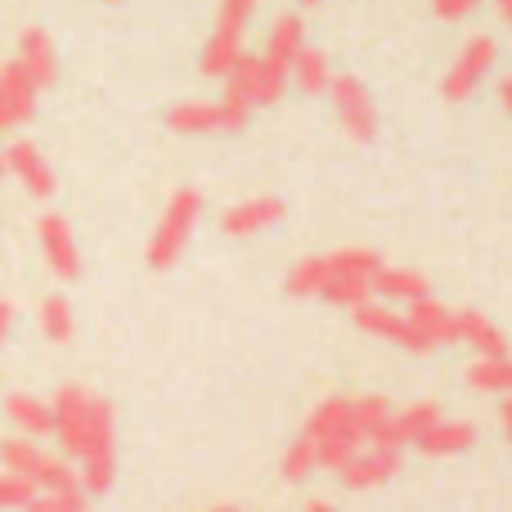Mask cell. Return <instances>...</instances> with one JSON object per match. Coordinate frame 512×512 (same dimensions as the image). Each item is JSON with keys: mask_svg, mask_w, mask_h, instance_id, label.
<instances>
[{"mask_svg": "<svg viewBox=\"0 0 512 512\" xmlns=\"http://www.w3.org/2000/svg\"><path fill=\"white\" fill-rule=\"evenodd\" d=\"M54 441L77 463V481L86 495H108L117 472V423L113 405L86 387H59L50 400Z\"/></svg>", "mask_w": 512, "mask_h": 512, "instance_id": "cell-1", "label": "cell"}, {"mask_svg": "<svg viewBox=\"0 0 512 512\" xmlns=\"http://www.w3.org/2000/svg\"><path fill=\"white\" fill-rule=\"evenodd\" d=\"M310 432H315V445H319V468L337 472L355 450H364V427H360V414H355V400L351 396H328L319 400V409L310 414Z\"/></svg>", "mask_w": 512, "mask_h": 512, "instance_id": "cell-2", "label": "cell"}, {"mask_svg": "<svg viewBox=\"0 0 512 512\" xmlns=\"http://www.w3.org/2000/svg\"><path fill=\"white\" fill-rule=\"evenodd\" d=\"M225 99L243 108H261V104H274L288 86V63L270 59V54H239L225 72Z\"/></svg>", "mask_w": 512, "mask_h": 512, "instance_id": "cell-3", "label": "cell"}, {"mask_svg": "<svg viewBox=\"0 0 512 512\" xmlns=\"http://www.w3.org/2000/svg\"><path fill=\"white\" fill-rule=\"evenodd\" d=\"M198 216H203V194H198V189H176L167 212H162V221H158V230H153V239H149L153 270H171V265L180 261L189 234L198 230Z\"/></svg>", "mask_w": 512, "mask_h": 512, "instance_id": "cell-4", "label": "cell"}, {"mask_svg": "<svg viewBox=\"0 0 512 512\" xmlns=\"http://www.w3.org/2000/svg\"><path fill=\"white\" fill-rule=\"evenodd\" d=\"M0 463H5L9 472H18V477H27L36 490L81 486L77 468H72L68 459H59V454L41 450V445H36V436H9V441H0Z\"/></svg>", "mask_w": 512, "mask_h": 512, "instance_id": "cell-5", "label": "cell"}, {"mask_svg": "<svg viewBox=\"0 0 512 512\" xmlns=\"http://www.w3.org/2000/svg\"><path fill=\"white\" fill-rule=\"evenodd\" d=\"M351 315H355V328H360V333H369V337H387V342L405 346V351H414V355H432L436 351V342L414 324V319L400 315V310H391V306H378L373 297L360 301Z\"/></svg>", "mask_w": 512, "mask_h": 512, "instance_id": "cell-6", "label": "cell"}, {"mask_svg": "<svg viewBox=\"0 0 512 512\" xmlns=\"http://www.w3.org/2000/svg\"><path fill=\"white\" fill-rule=\"evenodd\" d=\"M256 0H221V18H216V32L203 50V72L207 77H225L230 63L243 54V27H248Z\"/></svg>", "mask_w": 512, "mask_h": 512, "instance_id": "cell-7", "label": "cell"}, {"mask_svg": "<svg viewBox=\"0 0 512 512\" xmlns=\"http://www.w3.org/2000/svg\"><path fill=\"white\" fill-rule=\"evenodd\" d=\"M252 108L234 104V99H221V104H207V99H189V104H176L167 113V126L176 135H216V131H243L248 126Z\"/></svg>", "mask_w": 512, "mask_h": 512, "instance_id": "cell-8", "label": "cell"}, {"mask_svg": "<svg viewBox=\"0 0 512 512\" xmlns=\"http://www.w3.org/2000/svg\"><path fill=\"white\" fill-rule=\"evenodd\" d=\"M328 99H333L337 108V122H342V131L351 135V140L369 144L373 135H378V108H373L369 90L360 86L355 77H328Z\"/></svg>", "mask_w": 512, "mask_h": 512, "instance_id": "cell-9", "label": "cell"}, {"mask_svg": "<svg viewBox=\"0 0 512 512\" xmlns=\"http://www.w3.org/2000/svg\"><path fill=\"white\" fill-rule=\"evenodd\" d=\"M495 59H499V45L490 41V36H472V41L459 50V59L450 63V72H445L441 95L445 99H468L472 90L486 81V72L495 68Z\"/></svg>", "mask_w": 512, "mask_h": 512, "instance_id": "cell-10", "label": "cell"}, {"mask_svg": "<svg viewBox=\"0 0 512 512\" xmlns=\"http://www.w3.org/2000/svg\"><path fill=\"white\" fill-rule=\"evenodd\" d=\"M400 454H405V450L364 445V450H355L351 459L337 468V477H342L346 490H378V486H387V481L400 472Z\"/></svg>", "mask_w": 512, "mask_h": 512, "instance_id": "cell-11", "label": "cell"}, {"mask_svg": "<svg viewBox=\"0 0 512 512\" xmlns=\"http://www.w3.org/2000/svg\"><path fill=\"white\" fill-rule=\"evenodd\" d=\"M36 81L18 68V59L0 63V131H18L23 122H32L36 113Z\"/></svg>", "mask_w": 512, "mask_h": 512, "instance_id": "cell-12", "label": "cell"}, {"mask_svg": "<svg viewBox=\"0 0 512 512\" xmlns=\"http://www.w3.org/2000/svg\"><path fill=\"white\" fill-rule=\"evenodd\" d=\"M36 239H41V256L59 279H77L81 274V252H77V239H72L68 221L63 216H41L36 221Z\"/></svg>", "mask_w": 512, "mask_h": 512, "instance_id": "cell-13", "label": "cell"}, {"mask_svg": "<svg viewBox=\"0 0 512 512\" xmlns=\"http://www.w3.org/2000/svg\"><path fill=\"white\" fill-rule=\"evenodd\" d=\"M5 167H9V176H18V185L27 189L32 198H50L54 194V167L45 162V153L36 149L32 140H14L5 149Z\"/></svg>", "mask_w": 512, "mask_h": 512, "instance_id": "cell-14", "label": "cell"}, {"mask_svg": "<svg viewBox=\"0 0 512 512\" xmlns=\"http://www.w3.org/2000/svg\"><path fill=\"white\" fill-rule=\"evenodd\" d=\"M14 59H18V68L36 81V90H50L54 81H59V54H54L50 32H41V27H27V32L18 36Z\"/></svg>", "mask_w": 512, "mask_h": 512, "instance_id": "cell-15", "label": "cell"}, {"mask_svg": "<svg viewBox=\"0 0 512 512\" xmlns=\"http://www.w3.org/2000/svg\"><path fill=\"white\" fill-rule=\"evenodd\" d=\"M274 221H283V203L279 198H248V203H234L221 212V230L230 239H248V234L270 230Z\"/></svg>", "mask_w": 512, "mask_h": 512, "instance_id": "cell-16", "label": "cell"}, {"mask_svg": "<svg viewBox=\"0 0 512 512\" xmlns=\"http://www.w3.org/2000/svg\"><path fill=\"white\" fill-rule=\"evenodd\" d=\"M405 315L414 319V324L423 328V333L432 337L436 346H454V342H459V315H454V310L445 306V301H436L432 292H423V297L409 301Z\"/></svg>", "mask_w": 512, "mask_h": 512, "instance_id": "cell-17", "label": "cell"}, {"mask_svg": "<svg viewBox=\"0 0 512 512\" xmlns=\"http://www.w3.org/2000/svg\"><path fill=\"white\" fill-rule=\"evenodd\" d=\"M477 445V427L472 423H454V418H436L423 436H414V450L432 454V459H445V454H463Z\"/></svg>", "mask_w": 512, "mask_h": 512, "instance_id": "cell-18", "label": "cell"}, {"mask_svg": "<svg viewBox=\"0 0 512 512\" xmlns=\"http://www.w3.org/2000/svg\"><path fill=\"white\" fill-rule=\"evenodd\" d=\"M5 418L18 427L23 436H50L54 432V414H50V400H36L27 391H14L5 400Z\"/></svg>", "mask_w": 512, "mask_h": 512, "instance_id": "cell-19", "label": "cell"}, {"mask_svg": "<svg viewBox=\"0 0 512 512\" xmlns=\"http://www.w3.org/2000/svg\"><path fill=\"white\" fill-rule=\"evenodd\" d=\"M328 59L315 50V45H301L297 54H292V63H288V81L297 90H306V95H324L328 90Z\"/></svg>", "mask_w": 512, "mask_h": 512, "instance_id": "cell-20", "label": "cell"}, {"mask_svg": "<svg viewBox=\"0 0 512 512\" xmlns=\"http://www.w3.org/2000/svg\"><path fill=\"white\" fill-rule=\"evenodd\" d=\"M369 283H373V292H382L387 301H414V297H423V292H432L418 270H400V265H387V261L378 265V274H373Z\"/></svg>", "mask_w": 512, "mask_h": 512, "instance_id": "cell-21", "label": "cell"}, {"mask_svg": "<svg viewBox=\"0 0 512 512\" xmlns=\"http://www.w3.org/2000/svg\"><path fill=\"white\" fill-rule=\"evenodd\" d=\"M459 342H468L477 355H508V337L481 310H463L459 315Z\"/></svg>", "mask_w": 512, "mask_h": 512, "instance_id": "cell-22", "label": "cell"}, {"mask_svg": "<svg viewBox=\"0 0 512 512\" xmlns=\"http://www.w3.org/2000/svg\"><path fill=\"white\" fill-rule=\"evenodd\" d=\"M472 391H512V360L508 355H477L463 369Z\"/></svg>", "mask_w": 512, "mask_h": 512, "instance_id": "cell-23", "label": "cell"}, {"mask_svg": "<svg viewBox=\"0 0 512 512\" xmlns=\"http://www.w3.org/2000/svg\"><path fill=\"white\" fill-rule=\"evenodd\" d=\"M315 468H319V445H315V432L306 427V432H301L297 441L283 450L279 472H283V481H292V486H297V481H306Z\"/></svg>", "mask_w": 512, "mask_h": 512, "instance_id": "cell-24", "label": "cell"}, {"mask_svg": "<svg viewBox=\"0 0 512 512\" xmlns=\"http://www.w3.org/2000/svg\"><path fill=\"white\" fill-rule=\"evenodd\" d=\"M436 418H441V405H436V400H418V405L391 414V432L400 436V445H414V436H423Z\"/></svg>", "mask_w": 512, "mask_h": 512, "instance_id": "cell-25", "label": "cell"}, {"mask_svg": "<svg viewBox=\"0 0 512 512\" xmlns=\"http://www.w3.org/2000/svg\"><path fill=\"white\" fill-rule=\"evenodd\" d=\"M301 45H306V32H301V18H297V14L274 18L270 41H265V54H270V59H279V63H292V54H297Z\"/></svg>", "mask_w": 512, "mask_h": 512, "instance_id": "cell-26", "label": "cell"}, {"mask_svg": "<svg viewBox=\"0 0 512 512\" xmlns=\"http://www.w3.org/2000/svg\"><path fill=\"white\" fill-rule=\"evenodd\" d=\"M41 333L50 337V342H72V333H77V319H72V306H68V297H45L41 301Z\"/></svg>", "mask_w": 512, "mask_h": 512, "instance_id": "cell-27", "label": "cell"}, {"mask_svg": "<svg viewBox=\"0 0 512 512\" xmlns=\"http://www.w3.org/2000/svg\"><path fill=\"white\" fill-rule=\"evenodd\" d=\"M86 490L81 486H68V490H36V499L27 508H36V512H77V508H86Z\"/></svg>", "mask_w": 512, "mask_h": 512, "instance_id": "cell-28", "label": "cell"}, {"mask_svg": "<svg viewBox=\"0 0 512 512\" xmlns=\"http://www.w3.org/2000/svg\"><path fill=\"white\" fill-rule=\"evenodd\" d=\"M324 301H333V306H346V310H355L360 301H369L373 297V283L369 279H333L324 292H319Z\"/></svg>", "mask_w": 512, "mask_h": 512, "instance_id": "cell-29", "label": "cell"}, {"mask_svg": "<svg viewBox=\"0 0 512 512\" xmlns=\"http://www.w3.org/2000/svg\"><path fill=\"white\" fill-rule=\"evenodd\" d=\"M36 499V486L27 477H18V472H0V508H27Z\"/></svg>", "mask_w": 512, "mask_h": 512, "instance_id": "cell-30", "label": "cell"}, {"mask_svg": "<svg viewBox=\"0 0 512 512\" xmlns=\"http://www.w3.org/2000/svg\"><path fill=\"white\" fill-rule=\"evenodd\" d=\"M436 5V18H445V23H459V18H468L472 9L481 5V0H432Z\"/></svg>", "mask_w": 512, "mask_h": 512, "instance_id": "cell-31", "label": "cell"}, {"mask_svg": "<svg viewBox=\"0 0 512 512\" xmlns=\"http://www.w3.org/2000/svg\"><path fill=\"white\" fill-rule=\"evenodd\" d=\"M9 324H14V306L0 301V346H5V337H9Z\"/></svg>", "mask_w": 512, "mask_h": 512, "instance_id": "cell-32", "label": "cell"}, {"mask_svg": "<svg viewBox=\"0 0 512 512\" xmlns=\"http://www.w3.org/2000/svg\"><path fill=\"white\" fill-rule=\"evenodd\" d=\"M499 99H504V113L512 117V77L499 81Z\"/></svg>", "mask_w": 512, "mask_h": 512, "instance_id": "cell-33", "label": "cell"}, {"mask_svg": "<svg viewBox=\"0 0 512 512\" xmlns=\"http://www.w3.org/2000/svg\"><path fill=\"white\" fill-rule=\"evenodd\" d=\"M495 9H499V18H504V23H512V0H495Z\"/></svg>", "mask_w": 512, "mask_h": 512, "instance_id": "cell-34", "label": "cell"}, {"mask_svg": "<svg viewBox=\"0 0 512 512\" xmlns=\"http://www.w3.org/2000/svg\"><path fill=\"white\" fill-rule=\"evenodd\" d=\"M504 432H508V441H512V400L504 405Z\"/></svg>", "mask_w": 512, "mask_h": 512, "instance_id": "cell-35", "label": "cell"}, {"mask_svg": "<svg viewBox=\"0 0 512 512\" xmlns=\"http://www.w3.org/2000/svg\"><path fill=\"white\" fill-rule=\"evenodd\" d=\"M9 176V167H5V149H0V180H5Z\"/></svg>", "mask_w": 512, "mask_h": 512, "instance_id": "cell-36", "label": "cell"}, {"mask_svg": "<svg viewBox=\"0 0 512 512\" xmlns=\"http://www.w3.org/2000/svg\"><path fill=\"white\" fill-rule=\"evenodd\" d=\"M306 5H319V0H306Z\"/></svg>", "mask_w": 512, "mask_h": 512, "instance_id": "cell-37", "label": "cell"}, {"mask_svg": "<svg viewBox=\"0 0 512 512\" xmlns=\"http://www.w3.org/2000/svg\"><path fill=\"white\" fill-rule=\"evenodd\" d=\"M108 5H117V0H108Z\"/></svg>", "mask_w": 512, "mask_h": 512, "instance_id": "cell-38", "label": "cell"}]
</instances>
